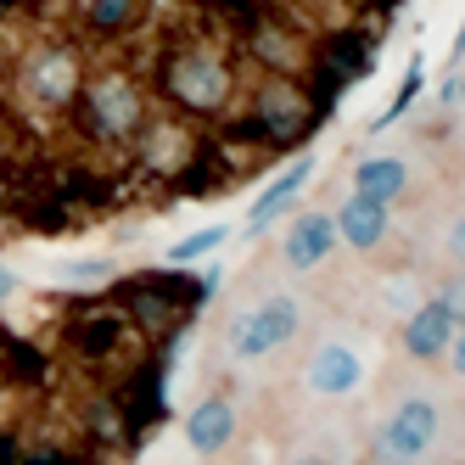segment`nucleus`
I'll return each mask as SVG.
<instances>
[{
    "mask_svg": "<svg viewBox=\"0 0 465 465\" xmlns=\"http://www.w3.org/2000/svg\"><path fill=\"white\" fill-rule=\"evenodd\" d=\"M292 465H331L325 454H303V460H292Z\"/></svg>",
    "mask_w": 465,
    "mask_h": 465,
    "instance_id": "b1692460",
    "label": "nucleus"
},
{
    "mask_svg": "<svg viewBox=\"0 0 465 465\" xmlns=\"http://www.w3.org/2000/svg\"><path fill=\"white\" fill-rule=\"evenodd\" d=\"M309 124H314V102H309V90L303 84H292V79H263L258 95H252V129L270 146H292V141H303L309 135Z\"/></svg>",
    "mask_w": 465,
    "mask_h": 465,
    "instance_id": "20e7f679",
    "label": "nucleus"
},
{
    "mask_svg": "<svg viewBox=\"0 0 465 465\" xmlns=\"http://www.w3.org/2000/svg\"><path fill=\"white\" fill-rule=\"evenodd\" d=\"M0 465H23V454H17V443H12V438H0Z\"/></svg>",
    "mask_w": 465,
    "mask_h": 465,
    "instance_id": "5701e85b",
    "label": "nucleus"
},
{
    "mask_svg": "<svg viewBox=\"0 0 465 465\" xmlns=\"http://www.w3.org/2000/svg\"><path fill=\"white\" fill-rule=\"evenodd\" d=\"M454 320L443 314V303L431 297V303H420L415 314H410V325H404V353L415 359V364H438L443 353H449V342H454Z\"/></svg>",
    "mask_w": 465,
    "mask_h": 465,
    "instance_id": "1a4fd4ad",
    "label": "nucleus"
},
{
    "mask_svg": "<svg viewBox=\"0 0 465 465\" xmlns=\"http://www.w3.org/2000/svg\"><path fill=\"white\" fill-rule=\"evenodd\" d=\"M17 84H23V95L35 107L68 113L79 102V84H84L79 51H68V45H35V51L23 56V68H17Z\"/></svg>",
    "mask_w": 465,
    "mask_h": 465,
    "instance_id": "7ed1b4c3",
    "label": "nucleus"
},
{
    "mask_svg": "<svg viewBox=\"0 0 465 465\" xmlns=\"http://www.w3.org/2000/svg\"><path fill=\"white\" fill-rule=\"evenodd\" d=\"M449 252H454V263H465V219L449 230Z\"/></svg>",
    "mask_w": 465,
    "mask_h": 465,
    "instance_id": "4be33fe9",
    "label": "nucleus"
},
{
    "mask_svg": "<svg viewBox=\"0 0 465 465\" xmlns=\"http://www.w3.org/2000/svg\"><path fill=\"white\" fill-rule=\"evenodd\" d=\"M252 56H258L275 79L303 74V40H297L286 23H252Z\"/></svg>",
    "mask_w": 465,
    "mask_h": 465,
    "instance_id": "2eb2a0df",
    "label": "nucleus"
},
{
    "mask_svg": "<svg viewBox=\"0 0 465 465\" xmlns=\"http://www.w3.org/2000/svg\"><path fill=\"white\" fill-rule=\"evenodd\" d=\"M438 303H443V314H449L454 325H465V270L438 286Z\"/></svg>",
    "mask_w": 465,
    "mask_h": 465,
    "instance_id": "aec40b11",
    "label": "nucleus"
},
{
    "mask_svg": "<svg viewBox=\"0 0 465 465\" xmlns=\"http://www.w3.org/2000/svg\"><path fill=\"white\" fill-rule=\"evenodd\" d=\"M135 146H141V163H146L152 174H174L180 163L191 157V141H185V129L174 118H146Z\"/></svg>",
    "mask_w": 465,
    "mask_h": 465,
    "instance_id": "9b49d317",
    "label": "nucleus"
},
{
    "mask_svg": "<svg viewBox=\"0 0 465 465\" xmlns=\"http://www.w3.org/2000/svg\"><path fill=\"white\" fill-rule=\"evenodd\" d=\"M79 124L90 129L95 141H113V146H124V141H135L141 135V124H146V95H141V84L129 79L124 68H102V74H90L84 84H79Z\"/></svg>",
    "mask_w": 465,
    "mask_h": 465,
    "instance_id": "f03ea898",
    "label": "nucleus"
},
{
    "mask_svg": "<svg viewBox=\"0 0 465 465\" xmlns=\"http://www.w3.org/2000/svg\"><path fill=\"white\" fill-rule=\"evenodd\" d=\"M0 6H12V0H0Z\"/></svg>",
    "mask_w": 465,
    "mask_h": 465,
    "instance_id": "a878e982",
    "label": "nucleus"
},
{
    "mask_svg": "<svg viewBox=\"0 0 465 465\" xmlns=\"http://www.w3.org/2000/svg\"><path fill=\"white\" fill-rule=\"evenodd\" d=\"M404 185H410L404 157H364L353 169V196H371V203H381V208H392L398 196H404Z\"/></svg>",
    "mask_w": 465,
    "mask_h": 465,
    "instance_id": "dca6fc26",
    "label": "nucleus"
},
{
    "mask_svg": "<svg viewBox=\"0 0 465 465\" xmlns=\"http://www.w3.org/2000/svg\"><path fill=\"white\" fill-rule=\"evenodd\" d=\"M331 224H337V236L353 247V252H371V247H381V236H387V208L381 203H371V196H348V203H342V213L337 219H331Z\"/></svg>",
    "mask_w": 465,
    "mask_h": 465,
    "instance_id": "4468645a",
    "label": "nucleus"
},
{
    "mask_svg": "<svg viewBox=\"0 0 465 465\" xmlns=\"http://www.w3.org/2000/svg\"><path fill=\"white\" fill-rule=\"evenodd\" d=\"M359 376H364V364H359V353L342 348V342H325V348L314 353V364H309V387H314L320 398H342V392H353Z\"/></svg>",
    "mask_w": 465,
    "mask_h": 465,
    "instance_id": "ddd939ff",
    "label": "nucleus"
},
{
    "mask_svg": "<svg viewBox=\"0 0 465 465\" xmlns=\"http://www.w3.org/2000/svg\"><path fill=\"white\" fill-rule=\"evenodd\" d=\"M146 17V0H84V35L118 40Z\"/></svg>",
    "mask_w": 465,
    "mask_h": 465,
    "instance_id": "a211bd4d",
    "label": "nucleus"
},
{
    "mask_svg": "<svg viewBox=\"0 0 465 465\" xmlns=\"http://www.w3.org/2000/svg\"><path fill=\"white\" fill-rule=\"evenodd\" d=\"M185 286H174V281H135L124 292V320L129 325H146V331H163L169 320H180L185 314Z\"/></svg>",
    "mask_w": 465,
    "mask_h": 465,
    "instance_id": "0eeeda50",
    "label": "nucleus"
},
{
    "mask_svg": "<svg viewBox=\"0 0 465 465\" xmlns=\"http://www.w3.org/2000/svg\"><path fill=\"white\" fill-rule=\"evenodd\" d=\"M12 286H17V281H12L6 270H0V297H12Z\"/></svg>",
    "mask_w": 465,
    "mask_h": 465,
    "instance_id": "393cba45",
    "label": "nucleus"
},
{
    "mask_svg": "<svg viewBox=\"0 0 465 465\" xmlns=\"http://www.w3.org/2000/svg\"><path fill=\"white\" fill-rule=\"evenodd\" d=\"M449 364H454V371L465 376V325L454 331V342H449Z\"/></svg>",
    "mask_w": 465,
    "mask_h": 465,
    "instance_id": "412c9836",
    "label": "nucleus"
},
{
    "mask_svg": "<svg viewBox=\"0 0 465 465\" xmlns=\"http://www.w3.org/2000/svg\"><path fill=\"white\" fill-rule=\"evenodd\" d=\"M309 174H314V157H303V163H292V169H286V174H281V180H275L270 191L258 196V203H252V219H247V230H252V236H258L263 224H275V219H281V213L292 208V196H297V191L309 185Z\"/></svg>",
    "mask_w": 465,
    "mask_h": 465,
    "instance_id": "f3484780",
    "label": "nucleus"
},
{
    "mask_svg": "<svg viewBox=\"0 0 465 465\" xmlns=\"http://www.w3.org/2000/svg\"><path fill=\"white\" fill-rule=\"evenodd\" d=\"M438 426H443V415H438L431 398H404V404L387 415L381 438H376V460L381 465H415L431 443H438Z\"/></svg>",
    "mask_w": 465,
    "mask_h": 465,
    "instance_id": "39448f33",
    "label": "nucleus"
},
{
    "mask_svg": "<svg viewBox=\"0 0 465 465\" xmlns=\"http://www.w3.org/2000/svg\"><path fill=\"white\" fill-rule=\"evenodd\" d=\"M230 62L213 51V45H174L169 56H163V95L191 113V118H213L224 113L230 102Z\"/></svg>",
    "mask_w": 465,
    "mask_h": 465,
    "instance_id": "f257e3e1",
    "label": "nucleus"
},
{
    "mask_svg": "<svg viewBox=\"0 0 465 465\" xmlns=\"http://www.w3.org/2000/svg\"><path fill=\"white\" fill-rule=\"evenodd\" d=\"M297 325H303V314H297L292 297H270V303H258V309L230 320V353H236V359H263V353H275L281 342H292Z\"/></svg>",
    "mask_w": 465,
    "mask_h": 465,
    "instance_id": "423d86ee",
    "label": "nucleus"
},
{
    "mask_svg": "<svg viewBox=\"0 0 465 465\" xmlns=\"http://www.w3.org/2000/svg\"><path fill=\"white\" fill-rule=\"evenodd\" d=\"M224 236H230L224 224H208V230H196V236H185L169 258H174V263H196V258H208L213 247H224Z\"/></svg>",
    "mask_w": 465,
    "mask_h": 465,
    "instance_id": "6ab92c4d",
    "label": "nucleus"
},
{
    "mask_svg": "<svg viewBox=\"0 0 465 465\" xmlns=\"http://www.w3.org/2000/svg\"><path fill=\"white\" fill-rule=\"evenodd\" d=\"M129 337V320H124V309H84L79 320H74V348L84 353V359H107V353H118V342Z\"/></svg>",
    "mask_w": 465,
    "mask_h": 465,
    "instance_id": "f8f14e48",
    "label": "nucleus"
},
{
    "mask_svg": "<svg viewBox=\"0 0 465 465\" xmlns=\"http://www.w3.org/2000/svg\"><path fill=\"white\" fill-rule=\"evenodd\" d=\"M230 438H236V404H230L224 392H208L203 404L185 415V443L196 454H219V449H230Z\"/></svg>",
    "mask_w": 465,
    "mask_h": 465,
    "instance_id": "6e6552de",
    "label": "nucleus"
},
{
    "mask_svg": "<svg viewBox=\"0 0 465 465\" xmlns=\"http://www.w3.org/2000/svg\"><path fill=\"white\" fill-rule=\"evenodd\" d=\"M331 247H337V224H331V213H297L292 230H286V263L292 270H320V263L331 258Z\"/></svg>",
    "mask_w": 465,
    "mask_h": 465,
    "instance_id": "9d476101",
    "label": "nucleus"
}]
</instances>
